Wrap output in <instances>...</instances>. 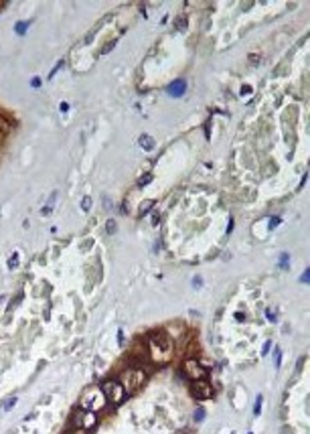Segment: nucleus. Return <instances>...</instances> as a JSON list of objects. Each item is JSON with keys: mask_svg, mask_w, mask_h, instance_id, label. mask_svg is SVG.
Masks as SVG:
<instances>
[{"mask_svg": "<svg viewBox=\"0 0 310 434\" xmlns=\"http://www.w3.org/2000/svg\"><path fill=\"white\" fill-rule=\"evenodd\" d=\"M105 406V396L100 387H92L87 389L81 398V410H90V412H98Z\"/></svg>", "mask_w": 310, "mask_h": 434, "instance_id": "nucleus-2", "label": "nucleus"}, {"mask_svg": "<svg viewBox=\"0 0 310 434\" xmlns=\"http://www.w3.org/2000/svg\"><path fill=\"white\" fill-rule=\"evenodd\" d=\"M31 85H33V88H39V85H41V81H39V79H33V81H31Z\"/></svg>", "mask_w": 310, "mask_h": 434, "instance_id": "nucleus-30", "label": "nucleus"}, {"mask_svg": "<svg viewBox=\"0 0 310 434\" xmlns=\"http://www.w3.org/2000/svg\"><path fill=\"white\" fill-rule=\"evenodd\" d=\"M14 404H16V398H10V400L4 404V410H12V408H14Z\"/></svg>", "mask_w": 310, "mask_h": 434, "instance_id": "nucleus-20", "label": "nucleus"}, {"mask_svg": "<svg viewBox=\"0 0 310 434\" xmlns=\"http://www.w3.org/2000/svg\"><path fill=\"white\" fill-rule=\"evenodd\" d=\"M16 266H18V254H12V256H10V262H8V268L14 270Z\"/></svg>", "mask_w": 310, "mask_h": 434, "instance_id": "nucleus-15", "label": "nucleus"}, {"mask_svg": "<svg viewBox=\"0 0 310 434\" xmlns=\"http://www.w3.org/2000/svg\"><path fill=\"white\" fill-rule=\"evenodd\" d=\"M278 223H280V219H278V217H272V221H270V227H278Z\"/></svg>", "mask_w": 310, "mask_h": 434, "instance_id": "nucleus-26", "label": "nucleus"}, {"mask_svg": "<svg viewBox=\"0 0 310 434\" xmlns=\"http://www.w3.org/2000/svg\"><path fill=\"white\" fill-rule=\"evenodd\" d=\"M261 402H263V398H261V396H258V398H256V406H254V414H256V416H258L259 412H261Z\"/></svg>", "mask_w": 310, "mask_h": 434, "instance_id": "nucleus-13", "label": "nucleus"}, {"mask_svg": "<svg viewBox=\"0 0 310 434\" xmlns=\"http://www.w3.org/2000/svg\"><path fill=\"white\" fill-rule=\"evenodd\" d=\"M150 181H152V175H144V177L138 181V185H140V187H144V185H148Z\"/></svg>", "mask_w": 310, "mask_h": 434, "instance_id": "nucleus-17", "label": "nucleus"}, {"mask_svg": "<svg viewBox=\"0 0 310 434\" xmlns=\"http://www.w3.org/2000/svg\"><path fill=\"white\" fill-rule=\"evenodd\" d=\"M55 197H57V193H53V195H51V199H49V203H47V207H45V209H43V213H45V215L53 211V203H55Z\"/></svg>", "mask_w": 310, "mask_h": 434, "instance_id": "nucleus-11", "label": "nucleus"}, {"mask_svg": "<svg viewBox=\"0 0 310 434\" xmlns=\"http://www.w3.org/2000/svg\"><path fill=\"white\" fill-rule=\"evenodd\" d=\"M148 353L156 363H166L172 355V343L170 337H166L164 333H156L152 335L148 341Z\"/></svg>", "mask_w": 310, "mask_h": 434, "instance_id": "nucleus-1", "label": "nucleus"}, {"mask_svg": "<svg viewBox=\"0 0 310 434\" xmlns=\"http://www.w3.org/2000/svg\"><path fill=\"white\" fill-rule=\"evenodd\" d=\"M203 418H205V410H203V408H197V410H195V422H201Z\"/></svg>", "mask_w": 310, "mask_h": 434, "instance_id": "nucleus-12", "label": "nucleus"}, {"mask_svg": "<svg viewBox=\"0 0 310 434\" xmlns=\"http://www.w3.org/2000/svg\"><path fill=\"white\" fill-rule=\"evenodd\" d=\"M144 380H146V374L142 370H130L126 374V380H124L122 385H124L126 392H136V389L144 383Z\"/></svg>", "mask_w": 310, "mask_h": 434, "instance_id": "nucleus-5", "label": "nucleus"}, {"mask_svg": "<svg viewBox=\"0 0 310 434\" xmlns=\"http://www.w3.org/2000/svg\"><path fill=\"white\" fill-rule=\"evenodd\" d=\"M280 359H282V351L276 349V351H274V363H276V367H280Z\"/></svg>", "mask_w": 310, "mask_h": 434, "instance_id": "nucleus-18", "label": "nucleus"}, {"mask_svg": "<svg viewBox=\"0 0 310 434\" xmlns=\"http://www.w3.org/2000/svg\"><path fill=\"white\" fill-rule=\"evenodd\" d=\"M191 394H193V398H197V400H209V398L213 396V387H211V383L205 381V380H197V381H193V385H191Z\"/></svg>", "mask_w": 310, "mask_h": 434, "instance_id": "nucleus-7", "label": "nucleus"}, {"mask_svg": "<svg viewBox=\"0 0 310 434\" xmlns=\"http://www.w3.org/2000/svg\"><path fill=\"white\" fill-rule=\"evenodd\" d=\"M69 434H87V430H83V428H75V430H71Z\"/></svg>", "mask_w": 310, "mask_h": 434, "instance_id": "nucleus-25", "label": "nucleus"}, {"mask_svg": "<svg viewBox=\"0 0 310 434\" xmlns=\"http://www.w3.org/2000/svg\"><path fill=\"white\" fill-rule=\"evenodd\" d=\"M114 231H116V221L109 219V221H107V233H114Z\"/></svg>", "mask_w": 310, "mask_h": 434, "instance_id": "nucleus-19", "label": "nucleus"}, {"mask_svg": "<svg viewBox=\"0 0 310 434\" xmlns=\"http://www.w3.org/2000/svg\"><path fill=\"white\" fill-rule=\"evenodd\" d=\"M152 207H154V201H150V199H148V201H144V203L140 205V213H138V215H140V217H142V215H146V213H148Z\"/></svg>", "mask_w": 310, "mask_h": 434, "instance_id": "nucleus-10", "label": "nucleus"}, {"mask_svg": "<svg viewBox=\"0 0 310 434\" xmlns=\"http://www.w3.org/2000/svg\"><path fill=\"white\" fill-rule=\"evenodd\" d=\"M73 424H75V428L90 430V428H94V426L98 424V416H96V412H90V410H79L77 414H75V418H73Z\"/></svg>", "mask_w": 310, "mask_h": 434, "instance_id": "nucleus-6", "label": "nucleus"}, {"mask_svg": "<svg viewBox=\"0 0 310 434\" xmlns=\"http://www.w3.org/2000/svg\"><path fill=\"white\" fill-rule=\"evenodd\" d=\"M280 266H284V268H288V254H284V258L280 260Z\"/></svg>", "mask_w": 310, "mask_h": 434, "instance_id": "nucleus-22", "label": "nucleus"}, {"mask_svg": "<svg viewBox=\"0 0 310 434\" xmlns=\"http://www.w3.org/2000/svg\"><path fill=\"white\" fill-rule=\"evenodd\" d=\"M265 317H268V319H270L272 323L276 321V315H274V311H265Z\"/></svg>", "mask_w": 310, "mask_h": 434, "instance_id": "nucleus-24", "label": "nucleus"}, {"mask_svg": "<svg viewBox=\"0 0 310 434\" xmlns=\"http://www.w3.org/2000/svg\"><path fill=\"white\" fill-rule=\"evenodd\" d=\"M90 207H92V199H90V197H83V201H81V209H83V211H90Z\"/></svg>", "mask_w": 310, "mask_h": 434, "instance_id": "nucleus-16", "label": "nucleus"}, {"mask_svg": "<svg viewBox=\"0 0 310 434\" xmlns=\"http://www.w3.org/2000/svg\"><path fill=\"white\" fill-rule=\"evenodd\" d=\"M124 341H126V337H124V331H122V329H120V331H118V343H120V345H122V343H124Z\"/></svg>", "mask_w": 310, "mask_h": 434, "instance_id": "nucleus-23", "label": "nucleus"}, {"mask_svg": "<svg viewBox=\"0 0 310 434\" xmlns=\"http://www.w3.org/2000/svg\"><path fill=\"white\" fill-rule=\"evenodd\" d=\"M27 27H29V23H16L14 29H16L18 35H25V33H27Z\"/></svg>", "mask_w": 310, "mask_h": 434, "instance_id": "nucleus-14", "label": "nucleus"}, {"mask_svg": "<svg viewBox=\"0 0 310 434\" xmlns=\"http://www.w3.org/2000/svg\"><path fill=\"white\" fill-rule=\"evenodd\" d=\"M140 146H142L144 150H154V138L148 136V134L140 136Z\"/></svg>", "mask_w": 310, "mask_h": 434, "instance_id": "nucleus-9", "label": "nucleus"}, {"mask_svg": "<svg viewBox=\"0 0 310 434\" xmlns=\"http://www.w3.org/2000/svg\"><path fill=\"white\" fill-rule=\"evenodd\" d=\"M270 347H272V343L268 341V343H263V349H261V355H268V351H270Z\"/></svg>", "mask_w": 310, "mask_h": 434, "instance_id": "nucleus-21", "label": "nucleus"}, {"mask_svg": "<svg viewBox=\"0 0 310 434\" xmlns=\"http://www.w3.org/2000/svg\"><path fill=\"white\" fill-rule=\"evenodd\" d=\"M67 110H69V106L63 102V104H61V112H67Z\"/></svg>", "mask_w": 310, "mask_h": 434, "instance_id": "nucleus-29", "label": "nucleus"}, {"mask_svg": "<svg viewBox=\"0 0 310 434\" xmlns=\"http://www.w3.org/2000/svg\"><path fill=\"white\" fill-rule=\"evenodd\" d=\"M300 280H302V282H304V284H306V282H308V272H304V274H302V278H300Z\"/></svg>", "mask_w": 310, "mask_h": 434, "instance_id": "nucleus-31", "label": "nucleus"}, {"mask_svg": "<svg viewBox=\"0 0 310 434\" xmlns=\"http://www.w3.org/2000/svg\"><path fill=\"white\" fill-rule=\"evenodd\" d=\"M193 286H201V278H199V276L193 280Z\"/></svg>", "mask_w": 310, "mask_h": 434, "instance_id": "nucleus-28", "label": "nucleus"}, {"mask_svg": "<svg viewBox=\"0 0 310 434\" xmlns=\"http://www.w3.org/2000/svg\"><path fill=\"white\" fill-rule=\"evenodd\" d=\"M158 219H160V215H158V213H154V215H152V223H154V225H158Z\"/></svg>", "mask_w": 310, "mask_h": 434, "instance_id": "nucleus-27", "label": "nucleus"}, {"mask_svg": "<svg viewBox=\"0 0 310 434\" xmlns=\"http://www.w3.org/2000/svg\"><path fill=\"white\" fill-rule=\"evenodd\" d=\"M185 92H187V83L183 79H176L168 85V96H172V98H181Z\"/></svg>", "mask_w": 310, "mask_h": 434, "instance_id": "nucleus-8", "label": "nucleus"}, {"mask_svg": "<svg viewBox=\"0 0 310 434\" xmlns=\"http://www.w3.org/2000/svg\"><path fill=\"white\" fill-rule=\"evenodd\" d=\"M102 392L105 396V402H109V404H122L126 398V389L120 381H105L102 385Z\"/></svg>", "mask_w": 310, "mask_h": 434, "instance_id": "nucleus-3", "label": "nucleus"}, {"mask_svg": "<svg viewBox=\"0 0 310 434\" xmlns=\"http://www.w3.org/2000/svg\"><path fill=\"white\" fill-rule=\"evenodd\" d=\"M183 372H185V376H187L189 380H193V381L205 380V376H207V370H203V365L199 363L197 359H187V361L183 363Z\"/></svg>", "mask_w": 310, "mask_h": 434, "instance_id": "nucleus-4", "label": "nucleus"}]
</instances>
